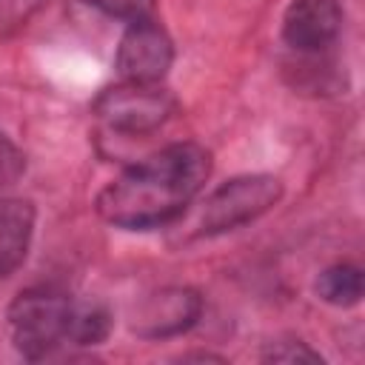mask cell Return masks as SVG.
Wrapping results in <instances>:
<instances>
[{"mask_svg": "<svg viewBox=\"0 0 365 365\" xmlns=\"http://www.w3.org/2000/svg\"><path fill=\"white\" fill-rule=\"evenodd\" d=\"M211 174V154L197 143H174L114 177L97 211L117 228H154L174 220Z\"/></svg>", "mask_w": 365, "mask_h": 365, "instance_id": "cell-1", "label": "cell"}, {"mask_svg": "<svg viewBox=\"0 0 365 365\" xmlns=\"http://www.w3.org/2000/svg\"><path fill=\"white\" fill-rule=\"evenodd\" d=\"M74 299L57 288L37 285L14 297L9 308V331L14 348L26 359L48 356L60 342H68Z\"/></svg>", "mask_w": 365, "mask_h": 365, "instance_id": "cell-2", "label": "cell"}, {"mask_svg": "<svg viewBox=\"0 0 365 365\" xmlns=\"http://www.w3.org/2000/svg\"><path fill=\"white\" fill-rule=\"evenodd\" d=\"M282 197V182L271 174H248L234 177L222 182L200 208L197 231L200 234H217L231 231L237 225H245L265 214L277 200Z\"/></svg>", "mask_w": 365, "mask_h": 365, "instance_id": "cell-3", "label": "cell"}, {"mask_svg": "<svg viewBox=\"0 0 365 365\" xmlns=\"http://www.w3.org/2000/svg\"><path fill=\"white\" fill-rule=\"evenodd\" d=\"M177 103L168 91H163L157 83H120L114 88H106L94 111L97 117L120 134H148L160 128L171 114Z\"/></svg>", "mask_w": 365, "mask_h": 365, "instance_id": "cell-4", "label": "cell"}, {"mask_svg": "<svg viewBox=\"0 0 365 365\" xmlns=\"http://www.w3.org/2000/svg\"><path fill=\"white\" fill-rule=\"evenodd\" d=\"M174 46L154 20L128 23L117 48V71L125 83H160L171 68Z\"/></svg>", "mask_w": 365, "mask_h": 365, "instance_id": "cell-5", "label": "cell"}, {"mask_svg": "<svg viewBox=\"0 0 365 365\" xmlns=\"http://www.w3.org/2000/svg\"><path fill=\"white\" fill-rule=\"evenodd\" d=\"M342 26L336 0H294L282 17V40L305 54L325 51Z\"/></svg>", "mask_w": 365, "mask_h": 365, "instance_id": "cell-6", "label": "cell"}, {"mask_svg": "<svg viewBox=\"0 0 365 365\" xmlns=\"http://www.w3.org/2000/svg\"><path fill=\"white\" fill-rule=\"evenodd\" d=\"M202 311V299L188 288H165L151 294L134 319V331L143 336H171L188 331Z\"/></svg>", "mask_w": 365, "mask_h": 365, "instance_id": "cell-7", "label": "cell"}, {"mask_svg": "<svg viewBox=\"0 0 365 365\" xmlns=\"http://www.w3.org/2000/svg\"><path fill=\"white\" fill-rule=\"evenodd\" d=\"M34 208L29 200H0V277L14 274L29 251Z\"/></svg>", "mask_w": 365, "mask_h": 365, "instance_id": "cell-8", "label": "cell"}, {"mask_svg": "<svg viewBox=\"0 0 365 365\" xmlns=\"http://www.w3.org/2000/svg\"><path fill=\"white\" fill-rule=\"evenodd\" d=\"M317 294L331 305H354L362 297V271L351 262H336L319 274Z\"/></svg>", "mask_w": 365, "mask_h": 365, "instance_id": "cell-9", "label": "cell"}, {"mask_svg": "<svg viewBox=\"0 0 365 365\" xmlns=\"http://www.w3.org/2000/svg\"><path fill=\"white\" fill-rule=\"evenodd\" d=\"M111 331V317L103 305L97 302H74L71 311V325H68V342L77 345H97L108 336Z\"/></svg>", "mask_w": 365, "mask_h": 365, "instance_id": "cell-10", "label": "cell"}, {"mask_svg": "<svg viewBox=\"0 0 365 365\" xmlns=\"http://www.w3.org/2000/svg\"><path fill=\"white\" fill-rule=\"evenodd\" d=\"M88 3L97 6L106 14L120 17V20H128V23L151 20L154 6H157V0H88Z\"/></svg>", "mask_w": 365, "mask_h": 365, "instance_id": "cell-11", "label": "cell"}, {"mask_svg": "<svg viewBox=\"0 0 365 365\" xmlns=\"http://www.w3.org/2000/svg\"><path fill=\"white\" fill-rule=\"evenodd\" d=\"M262 359H268V362H299V359H305V362H319V354L317 351H311L305 342H294V339H288V342H271V348L262 354Z\"/></svg>", "mask_w": 365, "mask_h": 365, "instance_id": "cell-12", "label": "cell"}, {"mask_svg": "<svg viewBox=\"0 0 365 365\" xmlns=\"http://www.w3.org/2000/svg\"><path fill=\"white\" fill-rule=\"evenodd\" d=\"M20 168H23L20 154L14 151V145H11V143H6V140L0 137V185L11 182V180L20 174Z\"/></svg>", "mask_w": 365, "mask_h": 365, "instance_id": "cell-13", "label": "cell"}]
</instances>
